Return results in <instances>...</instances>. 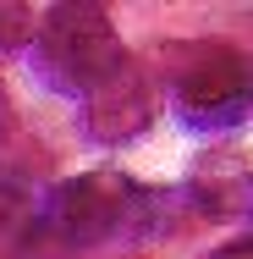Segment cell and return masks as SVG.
<instances>
[{
  "label": "cell",
  "mask_w": 253,
  "mask_h": 259,
  "mask_svg": "<svg viewBox=\"0 0 253 259\" xmlns=\"http://www.w3.org/2000/svg\"><path fill=\"white\" fill-rule=\"evenodd\" d=\"M28 55H33L39 83L55 89V94H66V100H77V105L127 61L110 11H105V6H88V0L50 6V11L39 17V28H33Z\"/></svg>",
  "instance_id": "3957f363"
},
{
  "label": "cell",
  "mask_w": 253,
  "mask_h": 259,
  "mask_svg": "<svg viewBox=\"0 0 253 259\" xmlns=\"http://www.w3.org/2000/svg\"><path fill=\"white\" fill-rule=\"evenodd\" d=\"M160 204H165L160 193L138 188L121 171H83L44 193L39 237L61 243V248H99V243H121V237H143L160 226Z\"/></svg>",
  "instance_id": "7a4b0ae2"
},
{
  "label": "cell",
  "mask_w": 253,
  "mask_h": 259,
  "mask_svg": "<svg viewBox=\"0 0 253 259\" xmlns=\"http://www.w3.org/2000/svg\"><path fill=\"white\" fill-rule=\"evenodd\" d=\"M154 94L193 133H226L253 110V61L231 45H160L154 50Z\"/></svg>",
  "instance_id": "6da1fadb"
},
{
  "label": "cell",
  "mask_w": 253,
  "mask_h": 259,
  "mask_svg": "<svg viewBox=\"0 0 253 259\" xmlns=\"http://www.w3.org/2000/svg\"><path fill=\"white\" fill-rule=\"evenodd\" d=\"M33 28H39V17H33L28 6H17V0H0V55L28 50V45H33Z\"/></svg>",
  "instance_id": "8992f818"
},
{
  "label": "cell",
  "mask_w": 253,
  "mask_h": 259,
  "mask_svg": "<svg viewBox=\"0 0 253 259\" xmlns=\"http://www.w3.org/2000/svg\"><path fill=\"white\" fill-rule=\"evenodd\" d=\"M209 259H253V237H242V243H226V248H215Z\"/></svg>",
  "instance_id": "52a82bcc"
},
{
  "label": "cell",
  "mask_w": 253,
  "mask_h": 259,
  "mask_svg": "<svg viewBox=\"0 0 253 259\" xmlns=\"http://www.w3.org/2000/svg\"><path fill=\"white\" fill-rule=\"evenodd\" d=\"M39 209L44 199L22 177L0 171V254H22L28 243H39Z\"/></svg>",
  "instance_id": "5b68a950"
},
{
  "label": "cell",
  "mask_w": 253,
  "mask_h": 259,
  "mask_svg": "<svg viewBox=\"0 0 253 259\" xmlns=\"http://www.w3.org/2000/svg\"><path fill=\"white\" fill-rule=\"evenodd\" d=\"M154 105H160L154 77L127 55L99 89L83 100V127H88L94 144H132V138L154 121Z\"/></svg>",
  "instance_id": "277c9868"
}]
</instances>
